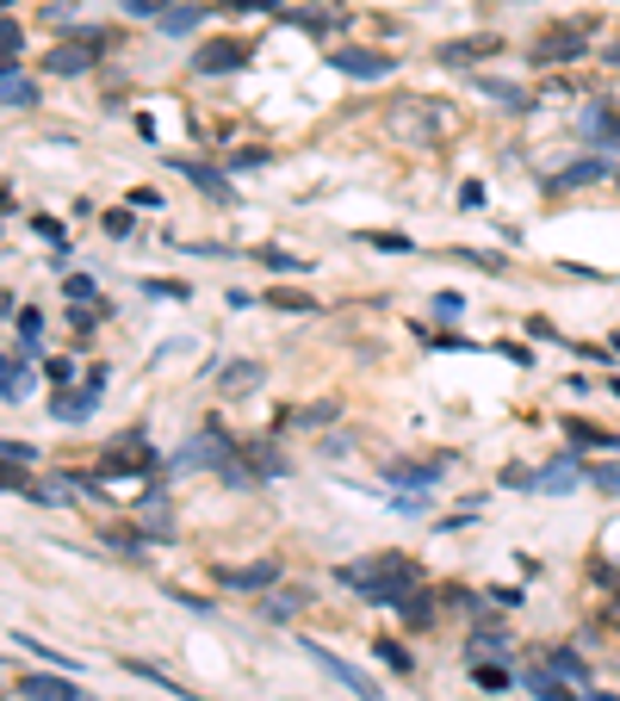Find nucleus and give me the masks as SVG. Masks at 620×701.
Segmentation results:
<instances>
[{"label":"nucleus","instance_id":"nucleus-1","mask_svg":"<svg viewBox=\"0 0 620 701\" xmlns=\"http://www.w3.org/2000/svg\"><path fill=\"white\" fill-rule=\"evenodd\" d=\"M341 590H354L366 596L372 608H403L410 602V590H416V565L397 559V553H379V559H354V565H341Z\"/></svg>","mask_w":620,"mask_h":701},{"label":"nucleus","instance_id":"nucleus-2","mask_svg":"<svg viewBox=\"0 0 620 701\" xmlns=\"http://www.w3.org/2000/svg\"><path fill=\"white\" fill-rule=\"evenodd\" d=\"M589 19H565V25H546L540 38H534V63H552V69H565V63H583L589 56Z\"/></svg>","mask_w":620,"mask_h":701},{"label":"nucleus","instance_id":"nucleus-3","mask_svg":"<svg viewBox=\"0 0 620 701\" xmlns=\"http://www.w3.org/2000/svg\"><path fill=\"white\" fill-rule=\"evenodd\" d=\"M298 652H304V658H310V664H317V670H329V677H335V683L348 689V695H354V701H385V695H379V683H372V677H360V670L348 664V658H335V652H329V646H317V639H298Z\"/></svg>","mask_w":620,"mask_h":701},{"label":"nucleus","instance_id":"nucleus-4","mask_svg":"<svg viewBox=\"0 0 620 701\" xmlns=\"http://www.w3.org/2000/svg\"><path fill=\"white\" fill-rule=\"evenodd\" d=\"M577 131L596 143V156H620V112H614V100H583Z\"/></svg>","mask_w":620,"mask_h":701},{"label":"nucleus","instance_id":"nucleus-5","mask_svg":"<svg viewBox=\"0 0 620 701\" xmlns=\"http://www.w3.org/2000/svg\"><path fill=\"white\" fill-rule=\"evenodd\" d=\"M329 63H335L341 75H354V81H385L391 69H397V56H385V50H360V44H341Z\"/></svg>","mask_w":620,"mask_h":701},{"label":"nucleus","instance_id":"nucleus-6","mask_svg":"<svg viewBox=\"0 0 620 701\" xmlns=\"http://www.w3.org/2000/svg\"><path fill=\"white\" fill-rule=\"evenodd\" d=\"M583 478H589V466L577 460V453H552V460L534 472V491H546V497H565V491H577Z\"/></svg>","mask_w":620,"mask_h":701},{"label":"nucleus","instance_id":"nucleus-7","mask_svg":"<svg viewBox=\"0 0 620 701\" xmlns=\"http://www.w3.org/2000/svg\"><path fill=\"white\" fill-rule=\"evenodd\" d=\"M193 69H199V75H236V69H248V44H236V38H211V44L193 50Z\"/></svg>","mask_w":620,"mask_h":701},{"label":"nucleus","instance_id":"nucleus-8","mask_svg":"<svg viewBox=\"0 0 620 701\" xmlns=\"http://www.w3.org/2000/svg\"><path fill=\"white\" fill-rule=\"evenodd\" d=\"M484 56H503V38L496 32H472V38H447V44H441V63L447 69H472V63H484Z\"/></svg>","mask_w":620,"mask_h":701},{"label":"nucleus","instance_id":"nucleus-9","mask_svg":"<svg viewBox=\"0 0 620 701\" xmlns=\"http://www.w3.org/2000/svg\"><path fill=\"white\" fill-rule=\"evenodd\" d=\"M100 391H106V373H93L87 391H62V398H50V416L56 422H87L93 404H100Z\"/></svg>","mask_w":620,"mask_h":701},{"label":"nucleus","instance_id":"nucleus-10","mask_svg":"<svg viewBox=\"0 0 620 701\" xmlns=\"http://www.w3.org/2000/svg\"><path fill=\"white\" fill-rule=\"evenodd\" d=\"M540 670H552L558 683H589V664H583V652H577V646H546Z\"/></svg>","mask_w":620,"mask_h":701},{"label":"nucleus","instance_id":"nucleus-11","mask_svg":"<svg viewBox=\"0 0 620 701\" xmlns=\"http://www.w3.org/2000/svg\"><path fill=\"white\" fill-rule=\"evenodd\" d=\"M589 181H608V156H583V162H571V168H558L546 187L552 193H577V187H589Z\"/></svg>","mask_w":620,"mask_h":701},{"label":"nucleus","instance_id":"nucleus-12","mask_svg":"<svg viewBox=\"0 0 620 701\" xmlns=\"http://www.w3.org/2000/svg\"><path fill=\"white\" fill-rule=\"evenodd\" d=\"M441 472H447V460H391L385 478H391V484H416V491H428Z\"/></svg>","mask_w":620,"mask_h":701},{"label":"nucleus","instance_id":"nucleus-13","mask_svg":"<svg viewBox=\"0 0 620 701\" xmlns=\"http://www.w3.org/2000/svg\"><path fill=\"white\" fill-rule=\"evenodd\" d=\"M50 75H87L93 69V44H50Z\"/></svg>","mask_w":620,"mask_h":701},{"label":"nucleus","instance_id":"nucleus-14","mask_svg":"<svg viewBox=\"0 0 620 701\" xmlns=\"http://www.w3.org/2000/svg\"><path fill=\"white\" fill-rule=\"evenodd\" d=\"M0 398H7V404H25V398H31V373H25V360L0 354Z\"/></svg>","mask_w":620,"mask_h":701},{"label":"nucleus","instance_id":"nucleus-15","mask_svg":"<svg viewBox=\"0 0 620 701\" xmlns=\"http://www.w3.org/2000/svg\"><path fill=\"white\" fill-rule=\"evenodd\" d=\"M0 100H7V106H38V81L19 75L13 63H0Z\"/></svg>","mask_w":620,"mask_h":701},{"label":"nucleus","instance_id":"nucleus-16","mask_svg":"<svg viewBox=\"0 0 620 701\" xmlns=\"http://www.w3.org/2000/svg\"><path fill=\"white\" fill-rule=\"evenodd\" d=\"M180 174L193 181V187H205V193H211L217 205H230V199H236V193H230V181H224L217 168H205V162H186V156H180Z\"/></svg>","mask_w":620,"mask_h":701},{"label":"nucleus","instance_id":"nucleus-17","mask_svg":"<svg viewBox=\"0 0 620 701\" xmlns=\"http://www.w3.org/2000/svg\"><path fill=\"white\" fill-rule=\"evenodd\" d=\"M521 689H527L534 701H577V695H571V683H558L552 670H540V664H534V670L521 677Z\"/></svg>","mask_w":620,"mask_h":701},{"label":"nucleus","instance_id":"nucleus-18","mask_svg":"<svg viewBox=\"0 0 620 701\" xmlns=\"http://www.w3.org/2000/svg\"><path fill=\"white\" fill-rule=\"evenodd\" d=\"M279 577V559H261V565H236V571H224V584H236V590H267Z\"/></svg>","mask_w":620,"mask_h":701},{"label":"nucleus","instance_id":"nucleus-19","mask_svg":"<svg viewBox=\"0 0 620 701\" xmlns=\"http://www.w3.org/2000/svg\"><path fill=\"white\" fill-rule=\"evenodd\" d=\"M19 695H31V701H81V689L75 683H56V677H25Z\"/></svg>","mask_w":620,"mask_h":701},{"label":"nucleus","instance_id":"nucleus-20","mask_svg":"<svg viewBox=\"0 0 620 701\" xmlns=\"http://www.w3.org/2000/svg\"><path fill=\"white\" fill-rule=\"evenodd\" d=\"M205 13H211V7H174V13H162L155 25H162L168 38H186V32H199L205 25Z\"/></svg>","mask_w":620,"mask_h":701},{"label":"nucleus","instance_id":"nucleus-21","mask_svg":"<svg viewBox=\"0 0 620 701\" xmlns=\"http://www.w3.org/2000/svg\"><path fill=\"white\" fill-rule=\"evenodd\" d=\"M583 484H596L608 503H620V460H602V466H589V478Z\"/></svg>","mask_w":620,"mask_h":701},{"label":"nucleus","instance_id":"nucleus-22","mask_svg":"<svg viewBox=\"0 0 620 701\" xmlns=\"http://www.w3.org/2000/svg\"><path fill=\"white\" fill-rule=\"evenodd\" d=\"M484 94H490L496 106H509V112H527V94L515 87V81H496V75H484Z\"/></svg>","mask_w":620,"mask_h":701},{"label":"nucleus","instance_id":"nucleus-23","mask_svg":"<svg viewBox=\"0 0 620 701\" xmlns=\"http://www.w3.org/2000/svg\"><path fill=\"white\" fill-rule=\"evenodd\" d=\"M143 522H149L155 534H174V515H168V497H162V491H149V497H143Z\"/></svg>","mask_w":620,"mask_h":701},{"label":"nucleus","instance_id":"nucleus-24","mask_svg":"<svg viewBox=\"0 0 620 701\" xmlns=\"http://www.w3.org/2000/svg\"><path fill=\"white\" fill-rule=\"evenodd\" d=\"M31 460H38V447H31V441H13V435L0 441V466H19V472H25Z\"/></svg>","mask_w":620,"mask_h":701},{"label":"nucleus","instance_id":"nucleus-25","mask_svg":"<svg viewBox=\"0 0 620 701\" xmlns=\"http://www.w3.org/2000/svg\"><path fill=\"white\" fill-rule=\"evenodd\" d=\"M118 7H124L131 19H162V13H174L180 0H118Z\"/></svg>","mask_w":620,"mask_h":701},{"label":"nucleus","instance_id":"nucleus-26","mask_svg":"<svg viewBox=\"0 0 620 701\" xmlns=\"http://www.w3.org/2000/svg\"><path fill=\"white\" fill-rule=\"evenodd\" d=\"M298 608H304V590H279V596H267V615H273V621H292V615H298Z\"/></svg>","mask_w":620,"mask_h":701},{"label":"nucleus","instance_id":"nucleus-27","mask_svg":"<svg viewBox=\"0 0 620 701\" xmlns=\"http://www.w3.org/2000/svg\"><path fill=\"white\" fill-rule=\"evenodd\" d=\"M31 497H38V503H50V509H69V484H62V478H50V484H38Z\"/></svg>","mask_w":620,"mask_h":701},{"label":"nucleus","instance_id":"nucleus-28","mask_svg":"<svg viewBox=\"0 0 620 701\" xmlns=\"http://www.w3.org/2000/svg\"><path fill=\"white\" fill-rule=\"evenodd\" d=\"M434 317H441V323H459V317H465V298L459 292H441V298H434Z\"/></svg>","mask_w":620,"mask_h":701},{"label":"nucleus","instance_id":"nucleus-29","mask_svg":"<svg viewBox=\"0 0 620 701\" xmlns=\"http://www.w3.org/2000/svg\"><path fill=\"white\" fill-rule=\"evenodd\" d=\"M379 664H391V670H410V664H416V658L403 652L397 639H379Z\"/></svg>","mask_w":620,"mask_h":701},{"label":"nucleus","instance_id":"nucleus-30","mask_svg":"<svg viewBox=\"0 0 620 701\" xmlns=\"http://www.w3.org/2000/svg\"><path fill=\"white\" fill-rule=\"evenodd\" d=\"M261 261L273 267V274H298V267H304V255H286V249H261Z\"/></svg>","mask_w":620,"mask_h":701},{"label":"nucleus","instance_id":"nucleus-31","mask_svg":"<svg viewBox=\"0 0 620 701\" xmlns=\"http://www.w3.org/2000/svg\"><path fill=\"white\" fill-rule=\"evenodd\" d=\"M341 416V404H310V410H298V422L304 429H323V422H335Z\"/></svg>","mask_w":620,"mask_h":701},{"label":"nucleus","instance_id":"nucleus-32","mask_svg":"<svg viewBox=\"0 0 620 701\" xmlns=\"http://www.w3.org/2000/svg\"><path fill=\"white\" fill-rule=\"evenodd\" d=\"M224 385H230V391H242V385H261V367H255V360H248V367H230V373H224Z\"/></svg>","mask_w":620,"mask_h":701},{"label":"nucleus","instance_id":"nucleus-33","mask_svg":"<svg viewBox=\"0 0 620 701\" xmlns=\"http://www.w3.org/2000/svg\"><path fill=\"white\" fill-rule=\"evenodd\" d=\"M93 292H100V286H93L87 274H69V280H62V298H75V305H81V298H93Z\"/></svg>","mask_w":620,"mask_h":701},{"label":"nucleus","instance_id":"nucleus-34","mask_svg":"<svg viewBox=\"0 0 620 701\" xmlns=\"http://www.w3.org/2000/svg\"><path fill=\"white\" fill-rule=\"evenodd\" d=\"M13 50H19V25L13 19H0V63H13Z\"/></svg>","mask_w":620,"mask_h":701},{"label":"nucleus","instance_id":"nucleus-35","mask_svg":"<svg viewBox=\"0 0 620 701\" xmlns=\"http://www.w3.org/2000/svg\"><path fill=\"white\" fill-rule=\"evenodd\" d=\"M273 305L279 311H317V298H304V292H273Z\"/></svg>","mask_w":620,"mask_h":701},{"label":"nucleus","instance_id":"nucleus-36","mask_svg":"<svg viewBox=\"0 0 620 701\" xmlns=\"http://www.w3.org/2000/svg\"><path fill=\"white\" fill-rule=\"evenodd\" d=\"M143 292L149 298H186V286L180 280H143Z\"/></svg>","mask_w":620,"mask_h":701},{"label":"nucleus","instance_id":"nucleus-37","mask_svg":"<svg viewBox=\"0 0 620 701\" xmlns=\"http://www.w3.org/2000/svg\"><path fill=\"white\" fill-rule=\"evenodd\" d=\"M478 683L484 689H509V670H503V664H478Z\"/></svg>","mask_w":620,"mask_h":701},{"label":"nucleus","instance_id":"nucleus-38","mask_svg":"<svg viewBox=\"0 0 620 701\" xmlns=\"http://www.w3.org/2000/svg\"><path fill=\"white\" fill-rule=\"evenodd\" d=\"M230 168H267V150H236Z\"/></svg>","mask_w":620,"mask_h":701},{"label":"nucleus","instance_id":"nucleus-39","mask_svg":"<svg viewBox=\"0 0 620 701\" xmlns=\"http://www.w3.org/2000/svg\"><path fill=\"white\" fill-rule=\"evenodd\" d=\"M0 491H25V478H19V466H0Z\"/></svg>","mask_w":620,"mask_h":701},{"label":"nucleus","instance_id":"nucleus-40","mask_svg":"<svg viewBox=\"0 0 620 701\" xmlns=\"http://www.w3.org/2000/svg\"><path fill=\"white\" fill-rule=\"evenodd\" d=\"M602 63H608V69H620V44H608V56H602Z\"/></svg>","mask_w":620,"mask_h":701},{"label":"nucleus","instance_id":"nucleus-41","mask_svg":"<svg viewBox=\"0 0 620 701\" xmlns=\"http://www.w3.org/2000/svg\"><path fill=\"white\" fill-rule=\"evenodd\" d=\"M583 701H620V695H608V689H589V695Z\"/></svg>","mask_w":620,"mask_h":701},{"label":"nucleus","instance_id":"nucleus-42","mask_svg":"<svg viewBox=\"0 0 620 701\" xmlns=\"http://www.w3.org/2000/svg\"><path fill=\"white\" fill-rule=\"evenodd\" d=\"M614 354H620V336H614Z\"/></svg>","mask_w":620,"mask_h":701},{"label":"nucleus","instance_id":"nucleus-43","mask_svg":"<svg viewBox=\"0 0 620 701\" xmlns=\"http://www.w3.org/2000/svg\"><path fill=\"white\" fill-rule=\"evenodd\" d=\"M614 391H620V379H614Z\"/></svg>","mask_w":620,"mask_h":701}]
</instances>
